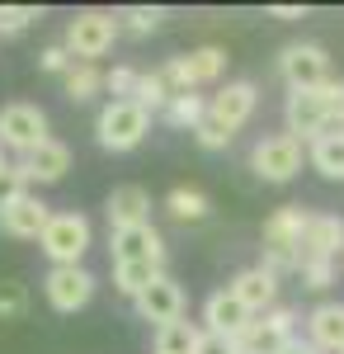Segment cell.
Instances as JSON below:
<instances>
[{"instance_id":"1","label":"cell","mask_w":344,"mask_h":354,"mask_svg":"<svg viewBox=\"0 0 344 354\" xmlns=\"http://www.w3.org/2000/svg\"><path fill=\"white\" fill-rule=\"evenodd\" d=\"M283 118L297 142H321L330 133H344V81H325L321 90H292Z\"/></svg>"},{"instance_id":"2","label":"cell","mask_w":344,"mask_h":354,"mask_svg":"<svg viewBox=\"0 0 344 354\" xmlns=\"http://www.w3.org/2000/svg\"><path fill=\"white\" fill-rule=\"evenodd\" d=\"M312 213L302 203L274 208L265 222V270L269 274H297L302 270V236H307Z\"/></svg>"},{"instance_id":"3","label":"cell","mask_w":344,"mask_h":354,"mask_svg":"<svg viewBox=\"0 0 344 354\" xmlns=\"http://www.w3.org/2000/svg\"><path fill=\"white\" fill-rule=\"evenodd\" d=\"M146 133H151V113L133 100H108L95 118V142L104 151H133V147H142Z\"/></svg>"},{"instance_id":"4","label":"cell","mask_w":344,"mask_h":354,"mask_svg":"<svg viewBox=\"0 0 344 354\" xmlns=\"http://www.w3.org/2000/svg\"><path fill=\"white\" fill-rule=\"evenodd\" d=\"M118 28H123L118 15H108V10H80L76 19L66 24V53L76 62H99L113 48Z\"/></svg>"},{"instance_id":"5","label":"cell","mask_w":344,"mask_h":354,"mask_svg":"<svg viewBox=\"0 0 344 354\" xmlns=\"http://www.w3.org/2000/svg\"><path fill=\"white\" fill-rule=\"evenodd\" d=\"M43 142H48V113L38 109V104L15 100V104L0 109V147H5V151L33 156Z\"/></svg>"},{"instance_id":"6","label":"cell","mask_w":344,"mask_h":354,"mask_svg":"<svg viewBox=\"0 0 344 354\" xmlns=\"http://www.w3.org/2000/svg\"><path fill=\"white\" fill-rule=\"evenodd\" d=\"M297 312L292 307H274L265 317H255L250 326L236 335V354H283L297 340Z\"/></svg>"},{"instance_id":"7","label":"cell","mask_w":344,"mask_h":354,"mask_svg":"<svg viewBox=\"0 0 344 354\" xmlns=\"http://www.w3.org/2000/svg\"><path fill=\"white\" fill-rule=\"evenodd\" d=\"M38 245H43V255L52 265H80L85 250H90V222H85V213H52V222L38 236Z\"/></svg>"},{"instance_id":"8","label":"cell","mask_w":344,"mask_h":354,"mask_svg":"<svg viewBox=\"0 0 344 354\" xmlns=\"http://www.w3.org/2000/svg\"><path fill=\"white\" fill-rule=\"evenodd\" d=\"M250 170L269 180V185H288L292 175L302 170V142L292 133H274V137H260L255 151H250Z\"/></svg>"},{"instance_id":"9","label":"cell","mask_w":344,"mask_h":354,"mask_svg":"<svg viewBox=\"0 0 344 354\" xmlns=\"http://www.w3.org/2000/svg\"><path fill=\"white\" fill-rule=\"evenodd\" d=\"M222 66H227V53L222 48H198V53H184V57H170L165 62V81L175 95H193L198 85H212L222 76Z\"/></svg>"},{"instance_id":"10","label":"cell","mask_w":344,"mask_h":354,"mask_svg":"<svg viewBox=\"0 0 344 354\" xmlns=\"http://www.w3.org/2000/svg\"><path fill=\"white\" fill-rule=\"evenodd\" d=\"M278 71H283L288 90H321L330 81V57L316 43H288L278 57Z\"/></svg>"},{"instance_id":"11","label":"cell","mask_w":344,"mask_h":354,"mask_svg":"<svg viewBox=\"0 0 344 354\" xmlns=\"http://www.w3.org/2000/svg\"><path fill=\"white\" fill-rule=\"evenodd\" d=\"M43 293H48V302H52L57 312H80L85 302L95 298V274L85 270V265H52L48 270V279H43Z\"/></svg>"},{"instance_id":"12","label":"cell","mask_w":344,"mask_h":354,"mask_svg":"<svg viewBox=\"0 0 344 354\" xmlns=\"http://www.w3.org/2000/svg\"><path fill=\"white\" fill-rule=\"evenodd\" d=\"M255 104H260V90H255V81H227V85H222V90L208 100V118H212V123H222L227 133H236V128H245V123H250Z\"/></svg>"},{"instance_id":"13","label":"cell","mask_w":344,"mask_h":354,"mask_svg":"<svg viewBox=\"0 0 344 354\" xmlns=\"http://www.w3.org/2000/svg\"><path fill=\"white\" fill-rule=\"evenodd\" d=\"M133 307H137L142 322H156V330H160V326H170V322H184V288H180L170 274H160Z\"/></svg>"},{"instance_id":"14","label":"cell","mask_w":344,"mask_h":354,"mask_svg":"<svg viewBox=\"0 0 344 354\" xmlns=\"http://www.w3.org/2000/svg\"><path fill=\"white\" fill-rule=\"evenodd\" d=\"M108 250H113V265H133V260L160 265L165 260V241H160V232L151 222L128 227V232H108Z\"/></svg>"},{"instance_id":"15","label":"cell","mask_w":344,"mask_h":354,"mask_svg":"<svg viewBox=\"0 0 344 354\" xmlns=\"http://www.w3.org/2000/svg\"><path fill=\"white\" fill-rule=\"evenodd\" d=\"M203 322H208L203 330H212V335H227V340H236L240 330L255 322V312H250V307H245V302H240L231 288H222V293H212V298L203 302Z\"/></svg>"},{"instance_id":"16","label":"cell","mask_w":344,"mask_h":354,"mask_svg":"<svg viewBox=\"0 0 344 354\" xmlns=\"http://www.w3.org/2000/svg\"><path fill=\"white\" fill-rule=\"evenodd\" d=\"M104 213H108V232L142 227V222H151V194L142 189V185H118L104 198Z\"/></svg>"},{"instance_id":"17","label":"cell","mask_w":344,"mask_h":354,"mask_svg":"<svg viewBox=\"0 0 344 354\" xmlns=\"http://www.w3.org/2000/svg\"><path fill=\"white\" fill-rule=\"evenodd\" d=\"M231 293H236L255 317H265V312H274L278 307V274H269L265 265H250V270H240L231 283H227Z\"/></svg>"},{"instance_id":"18","label":"cell","mask_w":344,"mask_h":354,"mask_svg":"<svg viewBox=\"0 0 344 354\" xmlns=\"http://www.w3.org/2000/svg\"><path fill=\"white\" fill-rule=\"evenodd\" d=\"M344 250V218L340 213H312L302 236V260H340Z\"/></svg>"},{"instance_id":"19","label":"cell","mask_w":344,"mask_h":354,"mask_svg":"<svg viewBox=\"0 0 344 354\" xmlns=\"http://www.w3.org/2000/svg\"><path fill=\"white\" fill-rule=\"evenodd\" d=\"M48 222H52V208H48L38 194H24L10 213H0V227H5L10 236H19V241H38V236L48 232Z\"/></svg>"},{"instance_id":"20","label":"cell","mask_w":344,"mask_h":354,"mask_svg":"<svg viewBox=\"0 0 344 354\" xmlns=\"http://www.w3.org/2000/svg\"><path fill=\"white\" fill-rule=\"evenodd\" d=\"M24 170H28V185H61L66 170H71V147L48 137L33 156H24Z\"/></svg>"},{"instance_id":"21","label":"cell","mask_w":344,"mask_h":354,"mask_svg":"<svg viewBox=\"0 0 344 354\" xmlns=\"http://www.w3.org/2000/svg\"><path fill=\"white\" fill-rule=\"evenodd\" d=\"M307 335L312 345L325 354H344V302H321L307 317Z\"/></svg>"},{"instance_id":"22","label":"cell","mask_w":344,"mask_h":354,"mask_svg":"<svg viewBox=\"0 0 344 354\" xmlns=\"http://www.w3.org/2000/svg\"><path fill=\"white\" fill-rule=\"evenodd\" d=\"M160 265H146V260H133V265H113V288H118V293H123V298H142V293H146V288H151V283H156L160 279Z\"/></svg>"},{"instance_id":"23","label":"cell","mask_w":344,"mask_h":354,"mask_svg":"<svg viewBox=\"0 0 344 354\" xmlns=\"http://www.w3.org/2000/svg\"><path fill=\"white\" fill-rule=\"evenodd\" d=\"M160 118H165L170 128H180V133H198V123L208 118V100H203V95H175Z\"/></svg>"},{"instance_id":"24","label":"cell","mask_w":344,"mask_h":354,"mask_svg":"<svg viewBox=\"0 0 344 354\" xmlns=\"http://www.w3.org/2000/svg\"><path fill=\"white\" fill-rule=\"evenodd\" d=\"M312 170H321L325 180H344V133H330L321 137V142H312Z\"/></svg>"},{"instance_id":"25","label":"cell","mask_w":344,"mask_h":354,"mask_svg":"<svg viewBox=\"0 0 344 354\" xmlns=\"http://www.w3.org/2000/svg\"><path fill=\"white\" fill-rule=\"evenodd\" d=\"M165 208L175 222H203L208 218V194L203 189H189V185H175L165 194Z\"/></svg>"},{"instance_id":"26","label":"cell","mask_w":344,"mask_h":354,"mask_svg":"<svg viewBox=\"0 0 344 354\" xmlns=\"http://www.w3.org/2000/svg\"><path fill=\"white\" fill-rule=\"evenodd\" d=\"M198 340H203V330L193 322H170L156 330V354H198Z\"/></svg>"},{"instance_id":"27","label":"cell","mask_w":344,"mask_h":354,"mask_svg":"<svg viewBox=\"0 0 344 354\" xmlns=\"http://www.w3.org/2000/svg\"><path fill=\"white\" fill-rule=\"evenodd\" d=\"M175 100V90H170V81L160 76V71H142L137 76V90H133V104H142L146 113H165V104Z\"/></svg>"},{"instance_id":"28","label":"cell","mask_w":344,"mask_h":354,"mask_svg":"<svg viewBox=\"0 0 344 354\" xmlns=\"http://www.w3.org/2000/svg\"><path fill=\"white\" fill-rule=\"evenodd\" d=\"M99 90H104V71H99L95 62H76V66L66 71V100L85 104V100H95Z\"/></svg>"},{"instance_id":"29","label":"cell","mask_w":344,"mask_h":354,"mask_svg":"<svg viewBox=\"0 0 344 354\" xmlns=\"http://www.w3.org/2000/svg\"><path fill=\"white\" fill-rule=\"evenodd\" d=\"M24 194H28V170H24V161L5 165V170H0V213H10Z\"/></svg>"},{"instance_id":"30","label":"cell","mask_w":344,"mask_h":354,"mask_svg":"<svg viewBox=\"0 0 344 354\" xmlns=\"http://www.w3.org/2000/svg\"><path fill=\"white\" fill-rule=\"evenodd\" d=\"M28 312V288L19 279H0V322H19Z\"/></svg>"},{"instance_id":"31","label":"cell","mask_w":344,"mask_h":354,"mask_svg":"<svg viewBox=\"0 0 344 354\" xmlns=\"http://www.w3.org/2000/svg\"><path fill=\"white\" fill-rule=\"evenodd\" d=\"M160 19H165V10H160V5H133V10H123V15H118V24L128 28V33H156Z\"/></svg>"},{"instance_id":"32","label":"cell","mask_w":344,"mask_h":354,"mask_svg":"<svg viewBox=\"0 0 344 354\" xmlns=\"http://www.w3.org/2000/svg\"><path fill=\"white\" fill-rule=\"evenodd\" d=\"M302 288H312V293H325L330 283H335V260H302Z\"/></svg>"},{"instance_id":"33","label":"cell","mask_w":344,"mask_h":354,"mask_svg":"<svg viewBox=\"0 0 344 354\" xmlns=\"http://www.w3.org/2000/svg\"><path fill=\"white\" fill-rule=\"evenodd\" d=\"M33 19H38V10H28V5H0V33H24Z\"/></svg>"},{"instance_id":"34","label":"cell","mask_w":344,"mask_h":354,"mask_svg":"<svg viewBox=\"0 0 344 354\" xmlns=\"http://www.w3.org/2000/svg\"><path fill=\"white\" fill-rule=\"evenodd\" d=\"M137 76H142V71H133V66H113V71L104 76V90H108V95H118V100H133Z\"/></svg>"},{"instance_id":"35","label":"cell","mask_w":344,"mask_h":354,"mask_svg":"<svg viewBox=\"0 0 344 354\" xmlns=\"http://www.w3.org/2000/svg\"><path fill=\"white\" fill-rule=\"evenodd\" d=\"M193 137H198V147H208V151H222V147H231V137H236V133H227L222 123H212V118H203Z\"/></svg>"},{"instance_id":"36","label":"cell","mask_w":344,"mask_h":354,"mask_svg":"<svg viewBox=\"0 0 344 354\" xmlns=\"http://www.w3.org/2000/svg\"><path fill=\"white\" fill-rule=\"evenodd\" d=\"M38 66H43V71H57V76H66V71L76 66V57L66 53V43H52V48H43Z\"/></svg>"},{"instance_id":"37","label":"cell","mask_w":344,"mask_h":354,"mask_svg":"<svg viewBox=\"0 0 344 354\" xmlns=\"http://www.w3.org/2000/svg\"><path fill=\"white\" fill-rule=\"evenodd\" d=\"M198 354H236V340H227V335H212V330H203V340H198Z\"/></svg>"},{"instance_id":"38","label":"cell","mask_w":344,"mask_h":354,"mask_svg":"<svg viewBox=\"0 0 344 354\" xmlns=\"http://www.w3.org/2000/svg\"><path fill=\"white\" fill-rule=\"evenodd\" d=\"M269 15H274V19H302L307 10H302V5H274Z\"/></svg>"},{"instance_id":"39","label":"cell","mask_w":344,"mask_h":354,"mask_svg":"<svg viewBox=\"0 0 344 354\" xmlns=\"http://www.w3.org/2000/svg\"><path fill=\"white\" fill-rule=\"evenodd\" d=\"M283 354H325V350H316V345H312V340H292L288 350Z\"/></svg>"},{"instance_id":"40","label":"cell","mask_w":344,"mask_h":354,"mask_svg":"<svg viewBox=\"0 0 344 354\" xmlns=\"http://www.w3.org/2000/svg\"><path fill=\"white\" fill-rule=\"evenodd\" d=\"M0 151H5V147H0ZM5 165H10V161H5V156H0V170H5Z\"/></svg>"}]
</instances>
